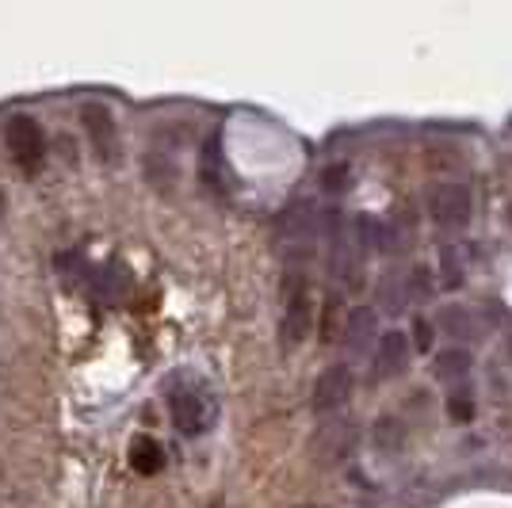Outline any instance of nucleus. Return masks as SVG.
<instances>
[{"label": "nucleus", "instance_id": "nucleus-1", "mask_svg": "<svg viewBox=\"0 0 512 508\" xmlns=\"http://www.w3.org/2000/svg\"><path fill=\"white\" fill-rule=\"evenodd\" d=\"M279 302H283V318H279V344L283 348H299L310 321H314V306H310V279L299 268H287L283 283H279Z\"/></svg>", "mask_w": 512, "mask_h": 508}, {"label": "nucleus", "instance_id": "nucleus-2", "mask_svg": "<svg viewBox=\"0 0 512 508\" xmlns=\"http://www.w3.org/2000/svg\"><path fill=\"white\" fill-rule=\"evenodd\" d=\"M428 214L440 230H463L474 214V195L459 180H440L428 188Z\"/></svg>", "mask_w": 512, "mask_h": 508}, {"label": "nucleus", "instance_id": "nucleus-3", "mask_svg": "<svg viewBox=\"0 0 512 508\" xmlns=\"http://www.w3.org/2000/svg\"><path fill=\"white\" fill-rule=\"evenodd\" d=\"M169 413H172V424L184 436H203V432H211L214 417H218V405H214V398L207 390L188 386V390H172Z\"/></svg>", "mask_w": 512, "mask_h": 508}, {"label": "nucleus", "instance_id": "nucleus-4", "mask_svg": "<svg viewBox=\"0 0 512 508\" xmlns=\"http://www.w3.org/2000/svg\"><path fill=\"white\" fill-rule=\"evenodd\" d=\"M81 127L88 134V146L96 153L100 165H119L123 157V138H119V123L104 104H85L81 107Z\"/></svg>", "mask_w": 512, "mask_h": 508}, {"label": "nucleus", "instance_id": "nucleus-5", "mask_svg": "<svg viewBox=\"0 0 512 508\" xmlns=\"http://www.w3.org/2000/svg\"><path fill=\"white\" fill-rule=\"evenodd\" d=\"M4 146H8L12 161H16L20 169H35L46 153V138L31 115H12V119L4 123Z\"/></svg>", "mask_w": 512, "mask_h": 508}, {"label": "nucleus", "instance_id": "nucleus-6", "mask_svg": "<svg viewBox=\"0 0 512 508\" xmlns=\"http://www.w3.org/2000/svg\"><path fill=\"white\" fill-rule=\"evenodd\" d=\"M409 367V337L402 329H386L383 337H375V352H371V375L367 382H390L398 379Z\"/></svg>", "mask_w": 512, "mask_h": 508}, {"label": "nucleus", "instance_id": "nucleus-7", "mask_svg": "<svg viewBox=\"0 0 512 508\" xmlns=\"http://www.w3.org/2000/svg\"><path fill=\"white\" fill-rule=\"evenodd\" d=\"M352 390H356V375H352V367L348 363H333V367H325L318 375V382H314V398H310V405H314V413H337V409H344L348 405V398H352Z\"/></svg>", "mask_w": 512, "mask_h": 508}, {"label": "nucleus", "instance_id": "nucleus-8", "mask_svg": "<svg viewBox=\"0 0 512 508\" xmlns=\"http://www.w3.org/2000/svg\"><path fill=\"white\" fill-rule=\"evenodd\" d=\"M440 333L455 340H482L486 325H482L478 314H470L467 306H448V310L440 314Z\"/></svg>", "mask_w": 512, "mask_h": 508}, {"label": "nucleus", "instance_id": "nucleus-9", "mask_svg": "<svg viewBox=\"0 0 512 508\" xmlns=\"http://www.w3.org/2000/svg\"><path fill=\"white\" fill-rule=\"evenodd\" d=\"M375 310H367V306H360V310H352L348 314V321H344V344H348V356H363L367 352V344H371V337H375Z\"/></svg>", "mask_w": 512, "mask_h": 508}, {"label": "nucleus", "instance_id": "nucleus-10", "mask_svg": "<svg viewBox=\"0 0 512 508\" xmlns=\"http://www.w3.org/2000/svg\"><path fill=\"white\" fill-rule=\"evenodd\" d=\"M409 298H413V291H409L406 276H398V272L383 276V283H379V310H383L386 318H398L409 306Z\"/></svg>", "mask_w": 512, "mask_h": 508}, {"label": "nucleus", "instance_id": "nucleus-11", "mask_svg": "<svg viewBox=\"0 0 512 508\" xmlns=\"http://www.w3.org/2000/svg\"><path fill=\"white\" fill-rule=\"evenodd\" d=\"M470 367H474V356L467 348H444L432 363V375L440 382H463L470 375Z\"/></svg>", "mask_w": 512, "mask_h": 508}, {"label": "nucleus", "instance_id": "nucleus-12", "mask_svg": "<svg viewBox=\"0 0 512 508\" xmlns=\"http://www.w3.org/2000/svg\"><path fill=\"white\" fill-rule=\"evenodd\" d=\"M130 466H134L138 474H157V470L165 466V451H161V444L150 440V436H138V440L130 444Z\"/></svg>", "mask_w": 512, "mask_h": 508}, {"label": "nucleus", "instance_id": "nucleus-13", "mask_svg": "<svg viewBox=\"0 0 512 508\" xmlns=\"http://www.w3.org/2000/svg\"><path fill=\"white\" fill-rule=\"evenodd\" d=\"M440 276H444L448 287L463 283V249H459V241H444L440 245Z\"/></svg>", "mask_w": 512, "mask_h": 508}, {"label": "nucleus", "instance_id": "nucleus-14", "mask_svg": "<svg viewBox=\"0 0 512 508\" xmlns=\"http://www.w3.org/2000/svg\"><path fill=\"white\" fill-rule=\"evenodd\" d=\"M448 413L459 424H470V421H474V413H478V409H474V394H470L467 386H455V390H451Z\"/></svg>", "mask_w": 512, "mask_h": 508}, {"label": "nucleus", "instance_id": "nucleus-15", "mask_svg": "<svg viewBox=\"0 0 512 508\" xmlns=\"http://www.w3.org/2000/svg\"><path fill=\"white\" fill-rule=\"evenodd\" d=\"M402 424L394 421V417H386V421L375 424V447H383V451H398L402 447Z\"/></svg>", "mask_w": 512, "mask_h": 508}, {"label": "nucleus", "instance_id": "nucleus-16", "mask_svg": "<svg viewBox=\"0 0 512 508\" xmlns=\"http://www.w3.org/2000/svg\"><path fill=\"white\" fill-rule=\"evenodd\" d=\"M203 180L211 188H222V180H218V138H207V149H203Z\"/></svg>", "mask_w": 512, "mask_h": 508}, {"label": "nucleus", "instance_id": "nucleus-17", "mask_svg": "<svg viewBox=\"0 0 512 508\" xmlns=\"http://www.w3.org/2000/svg\"><path fill=\"white\" fill-rule=\"evenodd\" d=\"M413 337H417V348H421V352H428V348H432V337H436L432 321H425V318L413 321Z\"/></svg>", "mask_w": 512, "mask_h": 508}, {"label": "nucleus", "instance_id": "nucleus-18", "mask_svg": "<svg viewBox=\"0 0 512 508\" xmlns=\"http://www.w3.org/2000/svg\"><path fill=\"white\" fill-rule=\"evenodd\" d=\"M302 508H318V505H302Z\"/></svg>", "mask_w": 512, "mask_h": 508}]
</instances>
